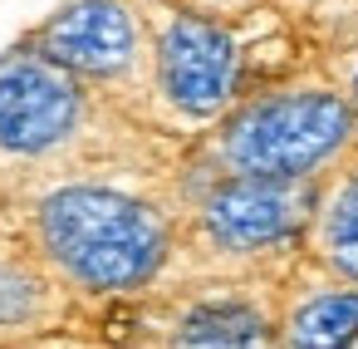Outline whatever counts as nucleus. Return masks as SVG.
I'll list each match as a JSON object with an SVG mask.
<instances>
[{
  "instance_id": "nucleus-4",
  "label": "nucleus",
  "mask_w": 358,
  "mask_h": 349,
  "mask_svg": "<svg viewBox=\"0 0 358 349\" xmlns=\"http://www.w3.org/2000/svg\"><path fill=\"white\" fill-rule=\"evenodd\" d=\"M79 79L50 64L40 50L15 45L0 60V153H50L79 128Z\"/></svg>"
},
{
  "instance_id": "nucleus-8",
  "label": "nucleus",
  "mask_w": 358,
  "mask_h": 349,
  "mask_svg": "<svg viewBox=\"0 0 358 349\" xmlns=\"http://www.w3.org/2000/svg\"><path fill=\"white\" fill-rule=\"evenodd\" d=\"M358 339V290H319L285 324L289 349H348Z\"/></svg>"
},
{
  "instance_id": "nucleus-3",
  "label": "nucleus",
  "mask_w": 358,
  "mask_h": 349,
  "mask_svg": "<svg viewBox=\"0 0 358 349\" xmlns=\"http://www.w3.org/2000/svg\"><path fill=\"white\" fill-rule=\"evenodd\" d=\"M157 84L167 104L187 118H216L241 94V45L236 35L196 11H172L157 35Z\"/></svg>"
},
{
  "instance_id": "nucleus-6",
  "label": "nucleus",
  "mask_w": 358,
  "mask_h": 349,
  "mask_svg": "<svg viewBox=\"0 0 358 349\" xmlns=\"http://www.w3.org/2000/svg\"><path fill=\"white\" fill-rule=\"evenodd\" d=\"M30 50L59 64L74 79H113L138 60V20L128 0H69L50 15Z\"/></svg>"
},
{
  "instance_id": "nucleus-9",
  "label": "nucleus",
  "mask_w": 358,
  "mask_h": 349,
  "mask_svg": "<svg viewBox=\"0 0 358 349\" xmlns=\"http://www.w3.org/2000/svg\"><path fill=\"white\" fill-rule=\"evenodd\" d=\"M319 251L358 290V167L343 172V182L329 192V202L319 212Z\"/></svg>"
},
{
  "instance_id": "nucleus-5",
  "label": "nucleus",
  "mask_w": 358,
  "mask_h": 349,
  "mask_svg": "<svg viewBox=\"0 0 358 349\" xmlns=\"http://www.w3.org/2000/svg\"><path fill=\"white\" fill-rule=\"evenodd\" d=\"M314 217L309 182H275V177H226L201 202V226L221 251H270L304 231Z\"/></svg>"
},
{
  "instance_id": "nucleus-11",
  "label": "nucleus",
  "mask_w": 358,
  "mask_h": 349,
  "mask_svg": "<svg viewBox=\"0 0 358 349\" xmlns=\"http://www.w3.org/2000/svg\"><path fill=\"white\" fill-rule=\"evenodd\" d=\"M348 104H353V114H358V64H353V74H348V94H343Z\"/></svg>"
},
{
  "instance_id": "nucleus-2",
  "label": "nucleus",
  "mask_w": 358,
  "mask_h": 349,
  "mask_svg": "<svg viewBox=\"0 0 358 349\" xmlns=\"http://www.w3.org/2000/svg\"><path fill=\"white\" fill-rule=\"evenodd\" d=\"M358 133V114L334 89H285L245 104L221 128V158L236 177L309 182Z\"/></svg>"
},
{
  "instance_id": "nucleus-1",
  "label": "nucleus",
  "mask_w": 358,
  "mask_h": 349,
  "mask_svg": "<svg viewBox=\"0 0 358 349\" xmlns=\"http://www.w3.org/2000/svg\"><path fill=\"white\" fill-rule=\"evenodd\" d=\"M45 256L89 290H133L167 256V221L108 187H59L35 212Z\"/></svg>"
},
{
  "instance_id": "nucleus-10",
  "label": "nucleus",
  "mask_w": 358,
  "mask_h": 349,
  "mask_svg": "<svg viewBox=\"0 0 358 349\" xmlns=\"http://www.w3.org/2000/svg\"><path fill=\"white\" fill-rule=\"evenodd\" d=\"M40 310V280L20 261H0V324H20Z\"/></svg>"
},
{
  "instance_id": "nucleus-7",
  "label": "nucleus",
  "mask_w": 358,
  "mask_h": 349,
  "mask_svg": "<svg viewBox=\"0 0 358 349\" xmlns=\"http://www.w3.org/2000/svg\"><path fill=\"white\" fill-rule=\"evenodd\" d=\"M167 349H275V329L250 300L216 295L177 320Z\"/></svg>"
}]
</instances>
